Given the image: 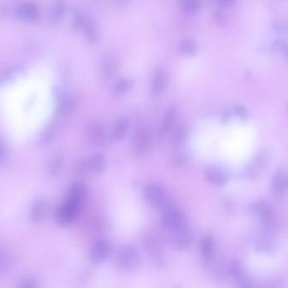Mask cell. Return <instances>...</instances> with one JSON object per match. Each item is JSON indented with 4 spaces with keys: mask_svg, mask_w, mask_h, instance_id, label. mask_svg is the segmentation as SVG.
<instances>
[{
    "mask_svg": "<svg viewBox=\"0 0 288 288\" xmlns=\"http://www.w3.org/2000/svg\"><path fill=\"white\" fill-rule=\"evenodd\" d=\"M201 0H183V7L186 12L195 13L200 10Z\"/></svg>",
    "mask_w": 288,
    "mask_h": 288,
    "instance_id": "obj_31",
    "label": "cell"
},
{
    "mask_svg": "<svg viewBox=\"0 0 288 288\" xmlns=\"http://www.w3.org/2000/svg\"><path fill=\"white\" fill-rule=\"evenodd\" d=\"M111 243L105 239H99L95 241L91 245L89 252V258L94 264H99L107 260L111 253Z\"/></svg>",
    "mask_w": 288,
    "mask_h": 288,
    "instance_id": "obj_10",
    "label": "cell"
},
{
    "mask_svg": "<svg viewBox=\"0 0 288 288\" xmlns=\"http://www.w3.org/2000/svg\"><path fill=\"white\" fill-rule=\"evenodd\" d=\"M143 196L150 206L162 209V212L174 205L165 188L159 183H151L145 186Z\"/></svg>",
    "mask_w": 288,
    "mask_h": 288,
    "instance_id": "obj_1",
    "label": "cell"
},
{
    "mask_svg": "<svg viewBox=\"0 0 288 288\" xmlns=\"http://www.w3.org/2000/svg\"><path fill=\"white\" fill-rule=\"evenodd\" d=\"M84 26H85V29H86V35L88 36V39L91 42H95V41L98 40V31H97L95 26H94L92 22H85Z\"/></svg>",
    "mask_w": 288,
    "mask_h": 288,
    "instance_id": "obj_33",
    "label": "cell"
},
{
    "mask_svg": "<svg viewBox=\"0 0 288 288\" xmlns=\"http://www.w3.org/2000/svg\"><path fill=\"white\" fill-rule=\"evenodd\" d=\"M84 165V167L89 171L95 174H101L104 172L107 168V159L103 154H95L89 157Z\"/></svg>",
    "mask_w": 288,
    "mask_h": 288,
    "instance_id": "obj_17",
    "label": "cell"
},
{
    "mask_svg": "<svg viewBox=\"0 0 288 288\" xmlns=\"http://www.w3.org/2000/svg\"><path fill=\"white\" fill-rule=\"evenodd\" d=\"M55 135H56V129L53 127H49L47 128L45 130L43 131V133L41 135L40 144L43 145H48L53 141Z\"/></svg>",
    "mask_w": 288,
    "mask_h": 288,
    "instance_id": "obj_30",
    "label": "cell"
},
{
    "mask_svg": "<svg viewBox=\"0 0 288 288\" xmlns=\"http://www.w3.org/2000/svg\"><path fill=\"white\" fill-rule=\"evenodd\" d=\"M249 212L267 230L275 231L277 228L278 222L274 213L265 203H254L250 205Z\"/></svg>",
    "mask_w": 288,
    "mask_h": 288,
    "instance_id": "obj_3",
    "label": "cell"
},
{
    "mask_svg": "<svg viewBox=\"0 0 288 288\" xmlns=\"http://www.w3.org/2000/svg\"><path fill=\"white\" fill-rule=\"evenodd\" d=\"M273 50L279 53H283L286 54V50H287V47H286V43L284 41L277 40L273 43L272 45Z\"/></svg>",
    "mask_w": 288,
    "mask_h": 288,
    "instance_id": "obj_37",
    "label": "cell"
},
{
    "mask_svg": "<svg viewBox=\"0 0 288 288\" xmlns=\"http://www.w3.org/2000/svg\"><path fill=\"white\" fill-rule=\"evenodd\" d=\"M5 157H6V150L5 145L0 141V164L5 161Z\"/></svg>",
    "mask_w": 288,
    "mask_h": 288,
    "instance_id": "obj_41",
    "label": "cell"
},
{
    "mask_svg": "<svg viewBox=\"0 0 288 288\" xmlns=\"http://www.w3.org/2000/svg\"><path fill=\"white\" fill-rule=\"evenodd\" d=\"M273 27H274V30H276V32H279V33H286V25L281 24V23H276V24L273 26Z\"/></svg>",
    "mask_w": 288,
    "mask_h": 288,
    "instance_id": "obj_39",
    "label": "cell"
},
{
    "mask_svg": "<svg viewBox=\"0 0 288 288\" xmlns=\"http://www.w3.org/2000/svg\"><path fill=\"white\" fill-rule=\"evenodd\" d=\"M204 179L212 185L222 187L228 183L230 174L223 167L212 166L205 168L204 171Z\"/></svg>",
    "mask_w": 288,
    "mask_h": 288,
    "instance_id": "obj_8",
    "label": "cell"
},
{
    "mask_svg": "<svg viewBox=\"0 0 288 288\" xmlns=\"http://www.w3.org/2000/svg\"><path fill=\"white\" fill-rule=\"evenodd\" d=\"M220 5L224 7H232L233 5H235L236 1L237 0H217Z\"/></svg>",
    "mask_w": 288,
    "mask_h": 288,
    "instance_id": "obj_40",
    "label": "cell"
},
{
    "mask_svg": "<svg viewBox=\"0 0 288 288\" xmlns=\"http://www.w3.org/2000/svg\"><path fill=\"white\" fill-rule=\"evenodd\" d=\"M233 112L235 113L241 120L244 121V120L248 119V112H247L245 107L242 105H236Z\"/></svg>",
    "mask_w": 288,
    "mask_h": 288,
    "instance_id": "obj_35",
    "label": "cell"
},
{
    "mask_svg": "<svg viewBox=\"0 0 288 288\" xmlns=\"http://www.w3.org/2000/svg\"><path fill=\"white\" fill-rule=\"evenodd\" d=\"M179 51L183 56L192 57L197 52V45L196 42L191 39H184L179 46Z\"/></svg>",
    "mask_w": 288,
    "mask_h": 288,
    "instance_id": "obj_26",
    "label": "cell"
},
{
    "mask_svg": "<svg viewBox=\"0 0 288 288\" xmlns=\"http://www.w3.org/2000/svg\"><path fill=\"white\" fill-rule=\"evenodd\" d=\"M191 128L188 124H182L174 129L171 135V142L174 146H181L185 145L190 136Z\"/></svg>",
    "mask_w": 288,
    "mask_h": 288,
    "instance_id": "obj_20",
    "label": "cell"
},
{
    "mask_svg": "<svg viewBox=\"0 0 288 288\" xmlns=\"http://www.w3.org/2000/svg\"><path fill=\"white\" fill-rule=\"evenodd\" d=\"M86 183L82 181L75 182L72 184L67 194L66 201L80 205L86 197Z\"/></svg>",
    "mask_w": 288,
    "mask_h": 288,
    "instance_id": "obj_16",
    "label": "cell"
},
{
    "mask_svg": "<svg viewBox=\"0 0 288 288\" xmlns=\"http://www.w3.org/2000/svg\"><path fill=\"white\" fill-rule=\"evenodd\" d=\"M127 1L128 0H119V3L120 5H124V4H126Z\"/></svg>",
    "mask_w": 288,
    "mask_h": 288,
    "instance_id": "obj_43",
    "label": "cell"
},
{
    "mask_svg": "<svg viewBox=\"0 0 288 288\" xmlns=\"http://www.w3.org/2000/svg\"><path fill=\"white\" fill-rule=\"evenodd\" d=\"M233 114H234V112H232V111H226V112L224 113L223 116H222V122H223V123H227V122L231 119Z\"/></svg>",
    "mask_w": 288,
    "mask_h": 288,
    "instance_id": "obj_42",
    "label": "cell"
},
{
    "mask_svg": "<svg viewBox=\"0 0 288 288\" xmlns=\"http://www.w3.org/2000/svg\"><path fill=\"white\" fill-rule=\"evenodd\" d=\"M91 139L93 142L102 146H107L112 144L114 140L112 136V131H108L104 127L98 125L91 131Z\"/></svg>",
    "mask_w": 288,
    "mask_h": 288,
    "instance_id": "obj_18",
    "label": "cell"
},
{
    "mask_svg": "<svg viewBox=\"0 0 288 288\" xmlns=\"http://www.w3.org/2000/svg\"><path fill=\"white\" fill-rule=\"evenodd\" d=\"M64 5L62 2H59L55 5L54 9L52 10V16L53 21H59L64 14Z\"/></svg>",
    "mask_w": 288,
    "mask_h": 288,
    "instance_id": "obj_36",
    "label": "cell"
},
{
    "mask_svg": "<svg viewBox=\"0 0 288 288\" xmlns=\"http://www.w3.org/2000/svg\"><path fill=\"white\" fill-rule=\"evenodd\" d=\"M167 86V74L162 68H157L153 74L150 83V95L157 97L161 95Z\"/></svg>",
    "mask_w": 288,
    "mask_h": 288,
    "instance_id": "obj_14",
    "label": "cell"
},
{
    "mask_svg": "<svg viewBox=\"0 0 288 288\" xmlns=\"http://www.w3.org/2000/svg\"><path fill=\"white\" fill-rule=\"evenodd\" d=\"M200 247L203 260L206 263L212 261L216 254V241L213 235L207 233L203 236L200 241Z\"/></svg>",
    "mask_w": 288,
    "mask_h": 288,
    "instance_id": "obj_15",
    "label": "cell"
},
{
    "mask_svg": "<svg viewBox=\"0 0 288 288\" xmlns=\"http://www.w3.org/2000/svg\"><path fill=\"white\" fill-rule=\"evenodd\" d=\"M133 86V82H132L130 80H128V79H120L114 85L113 93H114L116 95H123L124 93L130 91Z\"/></svg>",
    "mask_w": 288,
    "mask_h": 288,
    "instance_id": "obj_29",
    "label": "cell"
},
{
    "mask_svg": "<svg viewBox=\"0 0 288 288\" xmlns=\"http://www.w3.org/2000/svg\"><path fill=\"white\" fill-rule=\"evenodd\" d=\"M39 9L31 3H26L21 5L17 10V15L25 21H34L39 17Z\"/></svg>",
    "mask_w": 288,
    "mask_h": 288,
    "instance_id": "obj_21",
    "label": "cell"
},
{
    "mask_svg": "<svg viewBox=\"0 0 288 288\" xmlns=\"http://www.w3.org/2000/svg\"><path fill=\"white\" fill-rule=\"evenodd\" d=\"M129 128V119L127 117L120 118L112 129V136L115 141H122L126 136Z\"/></svg>",
    "mask_w": 288,
    "mask_h": 288,
    "instance_id": "obj_23",
    "label": "cell"
},
{
    "mask_svg": "<svg viewBox=\"0 0 288 288\" xmlns=\"http://www.w3.org/2000/svg\"><path fill=\"white\" fill-rule=\"evenodd\" d=\"M18 286L23 288H35L39 286V282L36 279L31 276H26V277H23L22 280H20Z\"/></svg>",
    "mask_w": 288,
    "mask_h": 288,
    "instance_id": "obj_34",
    "label": "cell"
},
{
    "mask_svg": "<svg viewBox=\"0 0 288 288\" xmlns=\"http://www.w3.org/2000/svg\"><path fill=\"white\" fill-rule=\"evenodd\" d=\"M48 210V204L46 200H36L34 203L31 212V219L32 222H39L43 221L47 216Z\"/></svg>",
    "mask_w": 288,
    "mask_h": 288,
    "instance_id": "obj_22",
    "label": "cell"
},
{
    "mask_svg": "<svg viewBox=\"0 0 288 288\" xmlns=\"http://www.w3.org/2000/svg\"><path fill=\"white\" fill-rule=\"evenodd\" d=\"M74 107H75V102L73 98L70 97H63L61 98L59 106V110L61 114L65 116L70 114L74 111Z\"/></svg>",
    "mask_w": 288,
    "mask_h": 288,
    "instance_id": "obj_27",
    "label": "cell"
},
{
    "mask_svg": "<svg viewBox=\"0 0 288 288\" xmlns=\"http://www.w3.org/2000/svg\"><path fill=\"white\" fill-rule=\"evenodd\" d=\"M271 158L272 156L268 150L264 149L259 150L243 170V176L246 179H256L269 165Z\"/></svg>",
    "mask_w": 288,
    "mask_h": 288,
    "instance_id": "obj_4",
    "label": "cell"
},
{
    "mask_svg": "<svg viewBox=\"0 0 288 288\" xmlns=\"http://www.w3.org/2000/svg\"><path fill=\"white\" fill-rule=\"evenodd\" d=\"M228 272L230 275L235 279L236 281L239 284V286H245V287L253 286L251 279L246 273L245 270L240 262L237 261V260H233L230 262Z\"/></svg>",
    "mask_w": 288,
    "mask_h": 288,
    "instance_id": "obj_13",
    "label": "cell"
},
{
    "mask_svg": "<svg viewBox=\"0 0 288 288\" xmlns=\"http://www.w3.org/2000/svg\"><path fill=\"white\" fill-rule=\"evenodd\" d=\"M190 161V154L188 150L181 146H175V150L171 157V165L176 168H183L188 166Z\"/></svg>",
    "mask_w": 288,
    "mask_h": 288,
    "instance_id": "obj_19",
    "label": "cell"
},
{
    "mask_svg": "<svg viewBox=\"0 0 288 288\" xmlns=\"http://www.w3.org/2000/svg\"><path fill=\"white\" fill-rule=\"evenodd\" d=\"M118 70L117 62L112 57H105L103 63V72L107 78L114 76Z\"/></svg>",
    "mask_w": 288,
    "mask_h": 288,
    "instance_id": "obj_28",
    "label": "cell"
},
{
    "mask_svg": "<svg viewBox=\"0 0 288 288\" xmlns=\"http://www.w3.org/2000/svg\"><path fill=\"white\" fill-rule=\"evenodd\" d=\"M141 261V254L136 246L127 243L122 246L116 255V264L119 269L130 272L138 266Z\"/></svg>",
    "mask_w": 288,
    "mask_h": 288,
    "instance_id": "obj_2",
    "label": "cell"
},
{
    "mask_svg": "<svg viewBox=\"0 0 288 288\" xmlns=\"http://www.w3.org/2000/svg\"><path fill=\"white\" fill-rule=\"evenodd\" d=\"M80 205L66 201L60 205L55 212V220L62 226H69L78 217Z\"/></svg>",
    "mask_w": 288,
    "mask_h": 288,
    "instance_id": "obj_6",
    "label": "cell"
},
{
    "mask_svg": "<svg viewBox=\"0 0 288 288\" xmlns=\"http://www.w3.org/2000/svg\"><path fill=\"white\" fill-rule=\"evenodd\" d=\"M162 222L171 232L188 227L187 217L175 205L162 212Z\"/></svg>",
    "mask_w": 288,
    "mask_h": 288,
    "instance_id": "obj_5",
    "label": "cell"
},
{
    "mask_svg": "<svg viewBox=\"0 0 288 288\" xmlns=\"http://www.w3.org/2000/svg\"><path fill=\"white\" fill-rule=\"evenodd\" d=\"M150 136L145 128H139L133 133L132 139V150L136 155H144L150 147Z\"/></svg>",
    "mask_w": 288,
    "mask_h": 288,
    "instance_id": "obj_9",
    "label": "cell"
},
{
    "mask_svg": "<svg viewBox=\"0 0 288 288\" xmlns=\"http://www.w3.org/2000/svg\"><path fill=\"white\" fill-rule=\"evenodd\" d=\"M215 21L220 26H223L226 23V19H225V17H224L222 13L221 12L216 13V14H215Z\"/></svg>",
    "mask_w": 288,
    "mask_h": 288,
    "instance_id": "obj_38",
    "label": "cell"
},
{
    "mask_svg": "<svg viewBox=\"0 0 288 288\" xmlns=\"http://www.w3.org/2000/svg\"><path fill=\"white\" fill-rule=\"evenodd\" d=\"M177 119H178V110L175 107H170L162 119V125H161L162 133L169 132L176 123Z\"/></svg>",
    "mask_w": 288,
    "mask_h": 288,
    "instance_id": "obj_24",
    "label": "cell"
},
{
    "mask_svg": "<svg viewBox=\"0 0 288 288\" xmlns=\"http://www.w3.org/2000/svg\"><path fill=\"white\" fill-rule=\"evenodd\" d=\"M287 174L284 169H279L274 172L271 183V189L274 196H284L287 190Z\"/></svg>",
    "mask_w": 288,
    "mask_h": 288,
    "instance_id": "obj_12",
    "label": "cell"
},
{
    "mask_svg": "<svg viewBox=\"0 0 288 288\" xmlns=\"http://www.w3.org/2000/svg\"><path fill=\"white\" fill-rule=\"evenodd\" d=\"M144 247L145 251L148 253L150 259L155 263L157 268H164L166 266L163 252L159 243L154 237L150 235L145 236L143 240Z\"/></svg>",
    "mask_w": 288,
    "mask_h": 288,
    "instance_id": "obj_7",
    "label": "cell"
},
{
    "mask_svg": "<svg viewBox=\"0 0 288 288\" xmlns=\"http://www.w3.org/2000/svg\"><path fill=\"white\" fill-rule=\"evenodd\" d=\"M61 167H62L61 158L54 157L51 160L50 162H49V164H48V171H49L52 175H56V174L60 172Z\"/></svg>",
    "mask_w": 288,
    "mask_h": 288,
    "instance_id": "obj_32",
    "label": "cell"
},
{
    "mask_svg": "<svg viewBox=\"0 0 288 288\" xmlns=\"http://www.w3.org/2000/svg\"><path fill=\"white\" fill-rule=\"evenodd\" d=\"M275 242L270 236H262L258 238L255 243V248L260 253L271 254L275 249Z\"/></svg>",
    "mask_w": 288,
    "mask_h": 288,
    "instance_id": "obj_25",
    "label": "cell"
},
{
    "mask_svg": "<svg viewBox=\"0 0 288 288\" xmlns=\"http://www.w3.org/2000/svg\"><path fill=\"white\" fill-rule=\"evenodd\" d=\"M193 241V236L188 227L171 232L170 244L174 249L185 250L189 248Z\"/></svg>",
    "mask_w": 288,
    "mask_h": 288,
    "instance_id": "obj_11",
    "label": "cell"
}]
</instances>
